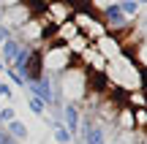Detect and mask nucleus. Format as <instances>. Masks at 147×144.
Here are the masks:
<instances>
[{
    "mask_svg": "<svg viewBox=\"0 0 147 144\" xmlns=\"http://www.w3.org/2000/svg\"><path fill=\"white\" fill-rule=\"evenodd\" d=\"M57 92H63L65 101H71V103L84 101V98L90 95V92H87V71H84L82 65L74 63L68 71L60 74V79H57Z\"/></svg>",
    "mask_w": 147,
    "mask_h": 144,
    "instance_id": "1",
    "label": "nucleus"
},
{
    "mask_svg": "<svg viewBox=\"0 0 147 144\" xmlns=\"http://www.w3.org/2000/svg\"><path fill=\"white\" fill-rule=\"evenodd\" d=\"M52 30L55 27L49 25L44 16H30L22 27L14 30V38L22 41V44H27V46H44V44L49 41V35H52Z\"/></svg>",
    "mask_w": 147,
    "mask_h": 144,
    "instance_id": "2",
    "label": "nucleus"
},
{
    "mask_svg": "<svg viewBox=\"0 0 147 144\" xmlns=\"http://www.w3.org/2000/svg\"><path fill=\"white\" fill-rule=\"evenodd\" d=\"M41 60H44V74H49V76H60L63 71H68L76 63L71 57V52L65 49V44H44Z\"/></svg>",
    "mask_w": 147,
    "mask_h": 144,
    "instance_id": "3",
    "label": "nucleus"
},
{
    "mask_svg": "<svg viewBox=\"0 0 147 144\" xmlns=\"http://www.w3.org/2000/svg\"><path fill=\"white\" fill-rule=\"evenodd\" d=\"M25 87L30 90V95L41 98V101L47 103V109H49V106H57V103H60V98H57V84H55V76H49V74H44L41 79H36V82H25Z\"/></svg>",
    "mask_w": 147,
    "mask_h": 144,
    "instance_id": "4",
    "label": "nucleus"
},
{
    "mask_svg": "<svg viewBox=\"0 0 147 144\" xmlns=\"http://www.w3.org/2000/svg\"><path fill=\"white\" fill-rule=\"evenodd\" d=\"M93 46L98 49V54L106 60V63H112V60H117L123 52H125V44L117 38V33H104L101 38H95Z\"/></svg>",
    "mask_w": 147,
    "mask_h": 144,
    "instance_id": "5",
    "label": "nucleus"
},
{
    "mask_svg": "<svg viewBox=\"0 0 147 144\" xmlns=\"http://www.w3.org/2000/svg\"><path fill=\"white\" fill-rule=\"evenodd\" d=\"M30 16H33L30 8H27L25 3H19V5H11V8H0V25L8 27V30L14 33L16 27H22Z\"/></svg>",
    "mask_w": 147,
    "mask_h": 144,
    "instance_id": "6",
    "label": "nucleus"
},
{
    "mask_svg": "<svg viewBox=\"0 0 147 144\" xmlns=\"http://www.w3.org/2000/svg\"><path fill=\"white\" fill-rule=\"evenodd\" d=\"M19 76L25 82H36L44 76V60H41V46H30V54H27L25 65H22Z\"/></svg>",
    "mask_w": 147,
    "mask_h": 144,
    "instance_id": "7",
    "label": "nucleus"
},
{
    "mask_svg": "<svg viewBox=\"0 0 147 144\" xmlns=\"http://www.w3.org/2000/svg\"><path fill=\"white\" fill-rule=\"evenodd\" d=\"M71 11H74V5H68V0H52V3H47V8H44L41 16H44L52 27H57L60 22L71 19Z\"/></svg>",
    "mask_w": 147,
    "mask_h": 144,
    "instance_id": "8",
    "label": "nucleus"
},
{
    "mask_svg": "<svg viewBox=\"0 0 147 144\" xmlns=\"http://www.w3.org/2000/svg\"><path fill=\"white\" fill-rule=\"evenodd\" d=\"M60 123H63L65 131L76 139V136H79V125H82V112H79V103H71V101L63 103V120H60Z\"/></svg>",
    "mask_w": 147,
    "mask_h": 144,
    "instance_id": "9",
    "label": "nucleus"
},
{
    "mask_svg": "<svg viewBox=\"0 0 147 144\" xmlns=\"http://www.w3.org/2000/svg\"><path fill=\"white\" fill-rule=\"evenodd\" d=\"M74 35H79L76 22H74V19H65V22H60V25L52 30V35H49V41H47V44H68Z\"/></svg>",
    "mask_w": 147,
    "mask_h": 144,
    "instance_id": "10",
    "label": "nucleus"
},
{
    "mask_svg": "<svg viewBox=\"0 0 147 144\" xmlns=\"http://www.w3.org/2000/svg\"><path fill=\"white\" fill-rule=\"evenodd\" d=\"M79 133H82V144H106L104 128L93 120H87L84 125H79Z\"/></svg>",
    "mask_w": 147,
    "mask_h": 144,
    "instance_id": "11",
    "label": "nucleus"
},
{
    "mask_svg": "<svg viewBox=\"0 0 147 144\" xmlns=\"http://www.w3.org/2000/svg\"><path fill=\"white\" fill-rule=\"evenodd\" d=\"M79 60H82V68H84V71H106V65H109V63L98 54V49H95L93 44L82 52V57H79Z\"/></svg>",
    "mask_w": 147,
    "mask_h": 144,
    "instance_id": "12",
    "label": "nucleus"
},
{
    "mask_svg": "<svg viewBox=\"0 0 147 144\" xmlns=\"http://www.w3.org/2000/svg\"><path fill=\"white\" fill-rule=\"evenodd\" d=\"M22 46H25L22 41H16L14 35H8L3 44H0V60H3L5 65H11V63L16 60V54H19V49H22Z\"/></svg>",
    "mask_w": 147,
    "mask_h": 144,
    "instance_id": "13",
    "label": "nucleus"
},
{
    "mask_svg": "<svg viewBox=\"0 0 147 144\" xmlns=\"http://www.w3.org/2000/svg\"><path fill=\"white\" fill-rule=\"evenodd\" d=\"M115 125H117V128H120V131H136V125H134V109L123 103V106L117 109Z\"/></svg>",
    "mask_w": 147,
    "mask_h": 144,
    "instance_id": "14",
    "label": "nucleus"
},
{
    "mask_svg": "<svg viewBox=\"0 0 147 144\" xmlns=\"http://www.w3.org/2000/svg\"><path fill=\"white\" fill-rule=\"evenodd\" d=\"M5 131H8V136L14 141H25L27 136H30V131H27V125L22 123V120H11V123H5Z\"/></svg>",
    "mask_w": 147,
    "mask_h": 144,
    "instance_id": "15",
    "label": "nucleus"
},
{
    "mask_svg": "<svg viewBox=\"0 0 147 144\" xmlns=\"http://www.w3.org/2000/svg\"><path fill=\"white\" fill-rule=\"evenodd\" d=\"M87 46H90V41H87V35H82V33H79V35H74L71 41L65 44V49L71 52V57H74V60H79V57H82V52H84Z\"/></svg>",
    "mask_w": 147,
    "mask_h": 144,
    "instance_id": "16",
    "label": "nucleus"
},
{
    "mask_svg": "<svg viewBox=\"0 0 147 144\" xmlns=\"http://www.w3.org/2000/svg\"><path fill=\"white\" fill-rule=\"evenodd\" d=\"M49 125H52V136H55V141H57V144H71L74 141V136L65 131V125L60 123V120H49Z\"/></svg>",
    "mask_w": 147,
    "mask_h": 144,
    "instance_id": "17",
    "label": "nucleus"
},
{
    "mask_svg": "<svg viewBox=\"0 0 147 144\" xmlns=\"http://www.w3.org/2000/svg\"><path fill=\"white\" fill-rule=\"evenodd\" d=\"M117 8H120L123 14L128 16V19H136L139 11H142V5H139L136 0H117Z\"/></svg>",
    "mask_w": 147,
    "mask_h": 144,
    "instance_id": "18",
    "label": "nucleus"
},
{
    "mask_svg": "<svg viewBox=\"0 0 147 144\" xmlns=\"http://www.w3.org/2000/svg\"><path fill=\"white\" fill-rule=\"evenodd\" d=\"M27 109H30L36 117H41V120H47V103L41 101V98H36V95H30L27 92Z\"/></svg>",
    "mask_w": 147,
    "mask_h": 144,
    "instance_id": "19",
    "label": "nucleus"
},
{
    "mask_svg": "<svg viewBox=\"0 0 147 144\" xmlns=\"http://www.w3.org/2000/svg\"><path fill=\"white\" fill-rule=\"evenodd\" d=\"M131 57L134 60H136V65H139V68H142V71H147V41L142 44V46H139L136 49V52H134L131 54Z\"/></svg>",
    "mask_w": 147,
    "mask_h": 144,
    "instance_id": "20",
    "label": "nucleus"
},
{
    "mask_svg": "<svg viewBox=\"0 0 147 144\" xmlns=\"http://www.w3.org/2000/svg\"><path fill=\"white\" fill-rule=\"evenodd\" d=\"M3 76H5V79H8V82H11V84H14V87H25V79H22V76L16 74L14 68H8V65H5V68H3Z\"/></svg>",
    "mask_w": 147,
    "mask_h": 144,
    "instance_id": "21",
    "label": "nucleus"
},
{
    "mask_svg": "<svg viewBox=\"0 0 147 144\" xmlns=\"http://www.w3.org/2000/svg\"><path fill=\"white\" fill-rule=\"evenodd\" d=\"M134 125H136V131L147 128V109H134Z\"/></svg>",
    "mask_w": 147,
    "mask_h": 144,
    "instance_id": "22",
    "label": "nucleus"
},
{
    "mask_svg": "<svg viewBox=\"0 0 147 144\" xmlns=\"http://www.w3.org/2000/svg\"><path fill=\"white\" fill-rule=\"evenodd\" d=\"M11 120H16L14 106H3V109H0V123H11Z\"/></svg>",
    "mask_w": 147,
    "mask_h": 144,
    "instance_id": "23",
    "label": "nucleus"
},
{
    "mask_svg": "<svg viewBox=\"0 0 147 144\" xmlns=\"http://www.w3.org/2000/svg\"><path fill=\"white\" fill-rule=\"evenodd\" d=\"M0 95L11 101V98H14V84H8V82L3 79V82H0Z\"/></svg>",
    "mask_w": 147,
    "mask_h": 144,
    "instance_id": "24",
    "label": "nucleus"
},
{
    "mask_svg": "<svg viewBox=\"0 0 147 144\" xmlns=\"http://www.w3.org/2000/svg\"><path fill=\"white\" fill-rule=\"evenodd\" d=\"M93 3H95V11H101V8H106V5L117 3V0H93Z\"/></svg>",
    "mask_w": 147,
    "mask_h": 144,
    "instance_id": "25",
    "label": "nucleus"
},
{
    "mask_svg": "<svg viewBox=\"0 0 147 144\" xmlns=\"http://www.w3.org/2000/svg\"><path fill=\"white\" fill-rule=\"evenodd\" d=\"M11 141H14V139L8 136V131H5V128H0V144H11Z\"/></svg>",
    "mask_w": 147,
    "mask_h": 144,
    "instance_id": "26",
    "label": "nucleus"
},
{
    "mask_svg": "<svg viewBox=\"0 0 147 144\" xmlns=\"http://www.w3.org/2000/svg\"><path fill=\"white\" fill-rule=\"evenodd\" d=\"M25 0H0V8H11V5H19Z\"/></svg>",
    "mask_w": 147,
    "mask_h": 144,
    "instance_id": "27",
    "label": "nucleus"
},
{
    "mask_svg": "<svg viewBox=\"0 0 147 144\" xmlns=\"http://www.w3.org/2000/svg\"><path fill=\"white\" fill-rule=\"evenodd\" d=\"M8 35H14V33H11L8 27H3V25H0V44H3V41H5Z\"/></svg>",
    "mask_w": 147,
    "mask_h": 144,
    "instance_id": "28",
    "label": "nucleus"
},
{
    "mask_svg": "<svg viewBox=\"0 0 147 144\" xmlns=\"http://www.w3.org/2000/svg\"><path fill=\"white\" fill-rule=\"evenodd\" d=\"M139 144H147V136H142V139H139Z\"/></svg>",
    "mask_w": 147,
    "mask_h": 144,
    "instance_id": "29",
    "label": "nucleus"
},
{
    "mask_svg": "<svg viewBox=\"0 0 147 144\" xmlns=\"http://www.w3.org/2000/svg\"><path fill=\"white\" fill-rule=\"evenodd\" d=\"M3 68H5V63H3V60H0V74H3Z\"/></svg>",
    "mask_w": 147,
    "mask_h": 144,
    "instance_id": "30",
    "label": "nucleus"
},
{
    "mask_svg": "<svg viewBox=\"0 0 147 144\" xmlns=\"http://www.w3.org/2000/svg\"><path fill=\"white\" fill-rule=\"evenodd\" d=\"M136 3H139V5H147V0H136Z\"/></svg>",
    "mask_w": 147,
    "mask_h": 144,
    "instance_id": "31",
    "label": "nucleus"
},
{
    "mask_svg": "<svg viewBox=\"0 0 147 144\" xmlns=\"http://www.w3.org/2000/svg\"><path fill=\"white\" fill-rule=\"evenodd\" d=\"M142 22H144V27H147V16H144V19H142Z\"/></svg>",
    "mask_w": 147,
    "mask_h": 144,
    "instance_id": "32",
    "label": "nucleus"
},
{
    "mask_svg": "<svg viewBox=\"0 0 147 144\" xmlns=\"http://www.w3.org/2000/svg\"><path fill=\"white\" fill-rule=\"evenodd\" d=\"M0 82H3V74H0Z\"/></svg>",
    "mask_w": 147,
    "mask_h": 144,
    "instance_id": "33",
    "label": "nucleus"
},
{
    "mask_svg": "<svg viewBox=\"0 0 147 144\" xmlns=\"http://www.w3.org/2000/svg\"><path fill=\"white\" fill-rule=\"evenodd\" d=\"M76 3H84V0H76Z\"/></svg>",
    "mask_w": 147,
    "mask_h": 144,
    "instance_id": "34",
    "label": "nucleus"
},
{
    "mask_svg": "<svg viewBox=\"0 0 147 144\" xmlns=\"http://www.w3.org/2000/svg\"><path fill=\"white\" fill-rule=\"evenodd\" d=\"M11 144H19V141H11Z\"/></svg>",
    "mask_w": 147,
    "mask_h": 144,
    "instance_id": "35",
    "label": "nucleus"
}]
</instances>
